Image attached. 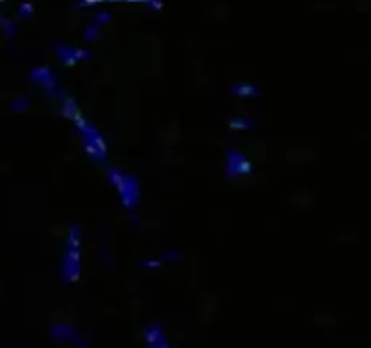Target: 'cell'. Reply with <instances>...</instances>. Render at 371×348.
Segmentation results:
<instances>
[{"mask_svg": "<svg viewBox=\"0 0 371 348\" xmlns=\"http://www.w3.org/2000/svg\"><path fill=\"white\" fill-rule=\"evenodd\" d=\"M110 182L118 187V192L124 196V203L127 207H132L138 198V185L131 176H124L118 171H109Z\"/></svg>", "mask_w": 371, "mask_h": 348, "instance_id": "obj_1", "label": "cell"}, {"mask_svg": "<svg viewBox=\"0 0 371 348\" xmlns=\"http://www.w3.org/2000/svg\"><path fill=\"white\" fill-rule=\"evenodd\" d=\"M230 172H234V174H245V172H250V164H248L241 154L232 152V154H230Z\"/></svg>", "mask_w": 371, "mask_h": 348, "instance_id": "obj_2", "label": "cell"}, {"mask_svg": "<svg viewBox=\"0 0 371 348\" xmlns=\"http://www.w3.org/2000/svg\"><path fill=\"white\" fill-rule=\"evenodd\" d=\"M31 78H33V80H40V82H46V80L53 78V76H51V71H49V67H36V69H33V73H31Z\"/></svg>", "mask_w": 371, "mask_h": 348, "instance_id": "obj_3", "label": "cell"}, {"mask_svg": "<svg viewBox=\"0 0 371 348\" xmlns=\"http://www.w3.org/2000/svg\"><path fill=\"white\" fill-rule=\"evenodd\" d=\"M234 93H237V95H250V93H255V89L250 83H241V85H237L234 89Z\"/></svg>", "mask_w": 371, "mask_h": 348, "instance_id": "obj_4", "label": "cell"}, {"mask_svg": "<svg viewBox=\"0 0 371 348\" xmlns=\"http://www.w3.org/2000/svg\"><path fill=\"white\" fill-rule=\"evenodd\" d=\"M24 107H28V100H26V98H20V100H15V103H13V111L24 109Z\"/></svg>", "mask_w": 371, "mask_h": 348, "instance_id": "obj_5", "label": "cell"}]
</instances>
